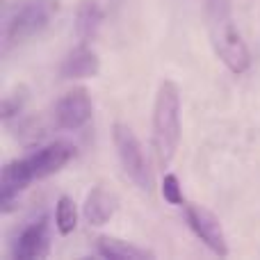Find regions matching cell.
<instances>
[{"mask_svg": "<svg viewBox=\"0 0 260 260\" xmlns=\"http://www.w3.org/2000/svg\"><path fill=\"white\" fill-rule=\"evenodd\" d=\"M48 251H50V226H48V217L41 215L39 219L23 226L18 238L14 240L12 256L16 260H39L48 256Z\"/></svg>", "mask_w": 260, "mask_h": 260, "instance_id": "obj_8", "label": "cell"}, {"mask_svg": "<svg viewBox=\"0 0 260 260\" xmlns=\"http://www.w3.org/2000/svg\"><path fill=\"white\" fill-rule=\"evenodd\" d=\"M206 16L217 57L226 64L229 71L247 73L251 67V53L233 21L231 3L229 0H206Z\"/></svg>", "mask_w": 260, "mask_h": 260, "instance_id": "obj_1", "label": "cell"}, {"mask_svg": "<svg viewBox=\"0 0 260 260\" xmlns=\"http://www.w3.org/2000/svg\"><path fill=\"white\" fill-rule=\"evenodd\" d=\"M30 183H35V174L27 165V157H18V160H12L3 167V174H0V210L5 215L14 210L18 194L27 189Z\"/></svg>", "mask_w": 260, "mask_h": 260, "instance_id": "obj_9", "label": "cell"}, {"mask_svg": "<svg viewBox=\"0 0 260 260\" xmlns=\"http://www.w3.org/2000/svg\"><path fill=\"white\" fill-rule=\"evenodd\" d=\"M55 14L57 0H16L9 5L3 21V53L46 30Z\"/></svg>", "mask_w": 260, "mask_h": 260, "instance_id": "obj_3", "label": "cell"}, {"mask_svg": "<svg viewBox=\"0 0 260 260\" xmlns=\"http://www.w3.org/2000/svg\"><path fill=\"white\" fill-rule=\"evenodd\" d=\"M99 71H101L99 53H96L89 44H85V41H80V46L69 50V55L62 59V64H59V76H62L64 80L94 78Z\"/></svg>", "mask_w": 260, "mask_h": 260, "instance_id": "obj_11", "label": "cell"}, {"mask_svg": "<svg viewBox=\"0 0 260 260\" xmlns=\"http://www.w3.org/2000/svg\"><path fill=\"white\" fill-rule=\"evenodd\" d=\"M185 219H187V226L192 229V233L212 253L229 256V240H226L224 226L215 217V212H210L206 206H199V203H185Z\"/></svg>", "mask_w": 260, "mask_h": 260, "instance_id": "obj_5", "label": "cell"}, {"mask_svg": "<svg viewBox=\"0 0 260 260\" xmlns=\"http://www.w3.org/2000/svg\"><path fill=\"white\" fill-rule=\"evenodd\" d=\"M91 114H94V105H91V96L85 87H76V89L67 91L55 105V121L62 130L85 128Z\"/></svg>", "mask_w": 260, "mask_h": 260, "instance_id": "obj_6", "label": "cell"}, {"mask_svg": "<svg viewBox=\"0 0 260 260\" xmlns=\"http://www.w3.org/2000/svg\"><path fill=\"white\" fill-rule=\"evenodd\" d=\"M121 0H80L76 9V37L85 44L101 35L105 21L112 16Z\"/></svg>", "mask_w": 260, "mask_h": 260, "instance_id": "obj_7", "label": "cell"}, {"mask_svg": "<svg viewBox=\"0 0 260 260\" xmlns=\"http://www.w3.org/2000/svg\"><path fill=\"white\" fill-rule=\"evenodd\" d=\"M27 103V89L25 87H16L14 91H9L7 96L3 99V121L9 123L12 119H18L23 112V108H25Z\"/></svg>", "mask_w": 260, "mask_h": 260, "instance_id": "obj_15", "label": "cell"}, {"mask_svg": "<svg viewBox=\"0 0 260 260\" xmlns=\"http://www.w3.org/2000/svg\"><path fill=\"white\" fill-rule=\"evenodd\" d=\"M96 251L99 256L108 258V260H146V258H155V253L142 249L137 244H130L126 240L119 238H110V235H101L96 240Z\"/></svg>", "mask_w": 260, "mask_h": 260, "instance_id": "obj_13", "label": "cell"}, {"mask_svg": "<svg viewBox=\"0 0 260 260\" xmlns=\"http://www.w3.org/2000/svg\"><path fill=\"white\" fill-rule=\"evenodd\" d=\"M162 197L167 203L171 206H185V197H183V187L176 174H165L162 176Z\"/></svg>", "mask_w": 260, "mask_h": 260, "instance_id": "obj_16", "label": "cell"}, {"mask_svg": "<svg viewBox=\"0 0 260 260\" xmlns=\"http://www.w3.org/2000/svg\"><path fill=\"white\" fill-rule=\"evenodd\" d=\"M73 153H76V148L67 142H53L48 146L37 148L32 155H27V165H30L32 174H35V180L57 174L64 165L71 162Z\"/></svg>", "mask_w": 260, "mask_h": 260, "instance_id": "obj_10", "label": "cell"}, {"mask_svg": "<svg viewBox=\"0 0 260 260\" xmlns=\"http://www.w3.org/2000/svg\"><path fill=\"white\" fill-rule=\"evenodd\" d=\"M55 226L59 235H71L78 226V208L71 197H59L55 206Z\"/></svg>", "mask_w": 260, "mask_h": 260, "instance_id": "obj_14", "label": "cell"}, {"mask_svg": "<svg viewBox=\"0 0 260 260\" xmlns=\"http://www.w3.org/2000/svg\"><path fill=\"white\" fill-rule=\"evenodd\" d=\"M119 210V197L108 189L105 185H96L91 192L87 194L85 206H82V215H85L87 224L91 226H103L117 215Z\"/></svg>", "mask_w": 260, "mask_h": 260, "instance_id": "obj_12", "label": "cell"}, {"mask_svg": "<svg viewBox=\"0 0 260 260\" xmlns=\"http://www.w3.org/2000/svg\"><path fill=\"white\" fill-rule=\"evenodd\" d=\"M180 89L174 80H162L153 103V151L157 165L169 167L180 146Z\"/></svg>", "mask_w": 260, "mask_h": 260, "instance_id": "obj_2", "label": "cell"}, {"mask_svg": "<svg viewBox=\"0 0 260 260\" xmlns=\"http://www.w3.org/2000/svg\"><path fill=\"white\" fill-rule=\"evenodd\" d=\"M112 139L114 148H117L119 162H121L123 171L128 174V178L137 185L142 192H151L153 189V171L151 165L146 160L144 146L139 142V137L133 133V128L128 123H114L112 126Z\"/></svg>", "mask_w": 260, "mask_h": 260, "instance_id": "obj_4", "label": "cell"}]
</instances>
